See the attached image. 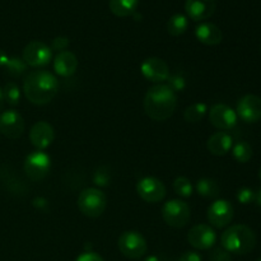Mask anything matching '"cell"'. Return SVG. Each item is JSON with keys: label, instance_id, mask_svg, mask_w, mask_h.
Listing matches in <instances>:
<instances>
[{"label": "cell", "instance_id": "5", "mask_svg": "<svg viewBox=\"0 0 261 261\" xmlns=\"http://www.w3.org/2000/svg\"><path fill=\"white\" fill-rule=\"evenodd\" d=\"M119 250L127 259L139 260L147 254L148 245L140 232L125 231L119 237Z\"/></svg>", "mask_w": 261, "mask_h": 261}, {"label": "cell", "instance_id": "2", "mask_svg": "<svg viewBox=\"0 0 261 261\" xmlns=\"http://www.w3.org/2000/svg\"><path fill=\"white\" fill-rule=\"evenodd\" d=\"M144 111L154 121H166L177 107V96L166 84H155L148 89L144 97Z\"/></svg>", "mask_w": 261, "mask_h": 261}, {"label": "cell", "instance_id": "20", "mask_svg": "<svg viewBox=\"0 0 261 261\" xmlns=\"http://www.w3.org/2000/svg\"><path fill=\"white\" fill-rule=\"evenodd\" d=\"M195 36L201 43L206 46H216L219 45L223 40V33H222L221 28L214 23H201L196 27Z\"/></svg>", "mask_w": 261, "mask_h": 261}, {"label": "cell", "instance_id": "17", "mask_svg": "<svg viewBox=\"0 0 261 261\" xmlns=\"http://www.w3.org/2000/svg\"><path fill=\"white\" fill-rule=\"evenodd\" d=\"M217 9L216 0H186L185 10L189 18L195 22L205 20L214 14Z\"/></svg>", "mask_w": 261, "mask_h": 261}, {"label": "cell", "instance_id": "30", "mask_svg": "<svg viewBox=\"0 0 261 261\" xmlns=\"http://www.w3.org/2000/svg\"><path fill=\"white\" fill-rule=\"evenodd\" d=\"M237 200L240 201L244 205H247V204L255 201V191L251 190L250 188H241L239 191H237Z\"/></svg>", "mask_w": 261, "mask_h": 261}, {"label": "cell", "instance_id": "8", "mask_svg": "<svg viewBox=\"0 0 261 261\" xmlns=\"http://www.w3.org/2000/svg\"><path fill=\"white\" fill-rule=\"evenodd\" d=\"M22 59L27 64V66L42 68V66L47 65L53 59V50L45 42L31 41L23 48Z\"/></svg>", "mask_w": 261, "mask_h": 261}, {"label": "cell", "instance_id": "10", "mask_svg": "<svg viewBox=\"0 0 261 261\" xmlns=\"http://www.w3.org/2000/svg\"><path fill=\"white\" fill-rule=\"evenodd\" d=\"M209 121L216 129L228 132L237 125V114L224 103H217L209 110Z\"/></svg>", "mask_w": 261, "mask_h": 261}, {"label": "cell", "instance_id": "12", "mask_svg": "<svg viewBox=\"0 0 261 261\" xmlns=\"http://www.w3.org/2000/svg\"><path fill=\"white\" fill-rule=\"evenodd\" d=\"M24 119L15 110H8L0 115V133L9 139H18L24 133Z\"/></svg>", "mask_w": 261, "mask_h": 261}, {"label": "cell", "instance_id": "32", "mask_svg": "<svg viewBox=\"0 0 261 261\" xmlns=\"http://www.w3.org/2000/svg\"><path fill=\"white\" fill-rule=\"evenodd\" d=\"M211 261H232V256L223 247H217L212 251Z\"/></svg>", "mask_w": 261, "mask_h": 261}, {"label": "cell", "instance_id": "22", "mask_svg": "<svg viewBox=\"0 0 261 261\" xmlns=\"http://www.w3.org/2000/svg\"><path fill=\"white\" fill-rule=\"evenodd\" d=\"M189 27L188 17L180 13H176L172 17L168 19L167 22V32L173 37H178V36L184 35Z\"/></svg>", "mask_w": 261, "mask_h": 261}, {"label": "cell", "instance_id": "6", "mask_svg": "<svg viewBox=\"0 0 261 261\" xmlns=\"http://www.w3.org/2000/svg\"><path fill=\"white\" fill-rule=\"evenodd\" d=\"M190 206L185 201L178 199L168 200L162 208L163 221L172 228H184L190 221Z\"/></svg>", "mask_w": 261, "mask_h": 261}, {"label": "cell", "instance_id": "26", "mask_svg": "<svg viewBox=\"0 0 261 261\" xmlns=\"http://www.w3.org/2000/svg\"><path fill=\"white\" fill-rule=\"evenodd\" d=\"M3 68L7 70V73L12 76H20L27 69V64L23 61V59L17 56H9Z\"/></svg>", "mask_w": 261, "mask_h": 261}, {"label": "cell", "instance_id": "28", "mask_svg": "<svg viewBox=\"0 0 261 261\" xmlns=\"http://www.w3.org/2000/svg\"><path fill=\"white\" fill-rule=\"evenodd\" d=\"M173 190L181 198H190L193 195V184L188 177H177L173 181Z\"/></svg>", "mask_w": 261, "mask_h": 261}, {"label": "cell", "instance_id": "4", "mask_svg": "<svg viewBox=\"0 0 261 261\" xmlns=\"http://www.w3.org/2000/svg\"><path fill=\"white\" fill-rule=\"evenodd\" d=\"M107 206V198L103 191L96 188L84 189L78 198V209L88 218H98Z\"/></svg>", "mask_w": 261, "mask_h": 261}, {"label": "cell", "instance_id": "36", "mask_svg": "<svg viewBox=\"0 0 261 261\" xmlns=\"http://www.w3.org/2000/svg\"><path fill=\"white\" fill-rule=\"evenodd\" d=\"M8 58H9V56H8L7 54L4 53V51L0 50V66H2V68L5 65V63H7Z\"/></svg>", "mask_w": 261, "mask_h": 261}, {"label": "cell", "instance_id": "33", "mask_svg": "<svg viewBox=\"0 0 261 261\" xmlns=\"http://www.w3.org/2000/svg\"><path fill=\"white\" fill-rule=\"evenodd\" d=\"M110 181V176L107 172H103L102 170L97 171L94 175V184L98 186H106Z\"/></svg>", "mask_w": 261, "mask_h": 261}, {"label": "cell", "instance_id": "19", "mask_svg": "<svg viewBox=\"0 0 261 261\" xmlns=\"http://www.w3.org/2000/svg\"><path fill=\"white\" fill-rule=\"evenodd\" d=\"M233 147V139L231 135L226 132H217L211 135L206 142V148L211 154L216 157H223Z\"/></svg>", "mask_w": 261, "mask_h": 261}, {"label": "cell", "instance_id": "15", "mask_svg": "<svg viewBox=\"0 0 261 261\" xmlns=\"http://www.w3.org/2000/svg\"><path fill=\"white\" fill-rule=\"evenodd\" d=\"M236 114L242 121L254 124L261 120V97L256 94H246L237 103Z\"/></svg>", "mask_w": 261, "mask_h": 261}, {"label": "cell", "instance_id": "21", "mask_svg": "<svg viewBox=\"0 0 261 261\" xmlns=\"http://www.w3.org/2000/svg\"><path fill=\"white\" fill-rule=\"evenodd\" d=\"M139 0H110V10L116 17H129L137 10Z\"/></svg>", "mask_w": 261, "mask_h": 261}, {"label": "cell", "instance_id": "9", "mask_svg": "<svg viewBox=\"0 0 261 261\" xmlns=\"http://www.w3.org/2000/svg\"><path fill=\"white\" fill-rule=\"evenodd\" d=\"M137 193L140 196V199H143L147 203L154 204L160 203L166 198L167 189L161 180L148 176V177L138 181Z\"/></svg>", "mask_w": 261, "mask_h": 261}, {"label": "cell", "instance_id": "16", "mask_svg": "<svg viewBox=\"0 0 261 261\" xmlns=\"http://www.w3.org/2000/svg\"><path fill=\"white\" fill-rule=\"evenodd\" d=\"M55 139V130L48 122L38 121L31 127L30 140L31 144L37 150H45L53 144Z\"/></svg>", "mask_w": 261, "mask_h": 261}, {"label": "cell", "instance_id": "7", "mask_svg": "<svg viewBox=\"0 0 261 261\" xmlns=\"http://www.w3.org/2000/svg\"><path fill=\"white\" fill-rule=\"evenodd\" d=\"M50 168V155L46 154L43 150H36V152L28 154L25 157L24 166H23V170H24L27 177L33 182L42 181L43 178L47 177Z\"/></svg>", "mask_w": 261, "mask_h": 261}, {"label": "cell", "instance_id": "13", "mask_svg": "<svg viewBox=\"0 0 261 261\" xmlns=\"http://www.w3.org/2000/svg\"><path fill=\"white\" fill-rule=\"evenodd\" d=\"M140 71L147 81L162 84L171 75L167 63L160 58H148L140 65Z\"/></svg>", "mask_w": 261, "mask_h": 261}, {"label": "cell", "instance_id": "35", "mask_svg": "<svg viewBox=\"0 0 261 261\" xmlns=\"http://www.w3.org/2000/svg\"><path fill=\"white\" fill-rule=\"evenodd\" d=\"M177 261H201V256L195 251H186Z\"/></svg>", "mask_w": 261, "mask_h": 261}, {"label": "cell", "instance_id": "23", "mask_svg": "<svg viewBox=\"0 0 261 261\" xmlns=\"http://www.w3.org/2000/svg\"><path fill=\"white\" fill-rule=\"evenodd\" d=\"M196 191L199 193V195L203 196L206 199H216L217 196L221 193V189L219 185L217 184V181L212 180V178H200V180L196 182Z\"/></svg>", "mask_w": 261, "mask_h": 261}, {"label": "cell", "instance_id": "27", "mask_svg": "<svg viewBox=\"0 0 261 261\" xmlns=\"http://www.w3.org/2000/svg\"><path fill=\"white\" fill-rule=\"evenodd\" d=\"M3 96H4V101L8 102L10 106H17L20 101L19 87L13 82H9L3 88Z\"/></svg>", "mask_w": 261, "mask_h": 261}, {"label": "cell", "instance_id": "40", "mask_svg": "<svg viewBox=\"0 0 261 261\" xmlns=\"http://www.w3.org/2000/svg\"><path fill=\"white\" fill-rule=\"evenodd\" d=\"M259 178L261 180V167H260V170H259Z\"/></svg>", "mask_w": 261, "mask_h": 261}, {"label": "cell", "instance_id": "37", "mask_svg": "<svg viewBox=\"0 0 261 261\" xmlns=\"http://www.w3.org/2000/svg\"><path fill=\"white\" fill-rule=\"evenodd\" d=\"M255 201H256L257 205L261 206V189L257 193H255Z\"/></svg>", "mask_w": 261, "mask_h": 261}, {"label": "cell", "instance_id": "3", "mask_svg": "<svg viewBox=\"0 0 261 261\" xmlns=\"http://www.w3.org/2000/svg\"><path fill=\"white\" fill-rule=\"evenodd\" d=\"M256 234L245 224H234L222 233L221 244L229 254L247 255L256 246Z\"/></svg>", "mask_w": 261, "mask_h": 261}, {"label": "cell", "instance_id": "39", "mask_svg": "<svg viewBox=\"0 0 261 261\" xmlns=\"http://www.w3.org/2000/svg\"><path fill=\"white\" fill-rule=\"evenodd\" d=\"M143 261H160V259H158V257L155 256V255H150V256L145 257V259L143 260Z\"/></svg>", "mask_w": 261, "mask_h": 261}, {"label": "cell", "instance_id": "1", "mask_svg": "<svg viewBox=\"0 0 261 261\" xmlns=\"http://www.w3.org/2000/svg\"><path fill=\"white\" fill-rule=\"evenodd\" d=\"M23 92L31 103L43 106L53 101L59 92V82L53 73L47 70H32L25 75Z\"/></svg>", "mask_w": 261, "mask_h": 261}, {"label": "cell", "instance_id": "31", "mask_svg": "<svg viewBox=\"0 0 261 261\" xmlns=\"http://www.w3.org/2000/svg\"><path fill=\"white\" fill-rule=\"evenodd\" d=\"M69 43H70V41H69V38L66 37V36H58V37L54 38L53 42H51V50H55L58 51V53H63V51H66Z\"/></svg>", "mask_w": 261, "mask_h": 261}, {"label": "cell", "instance_id": "34", "mask_svg": "<svg viewBox=\"0 0 261 261\" xmlns=\"http://www.w3.org/2000/svg\"><path fill=\"white\" fill-rule=\"evenodd\" d=\"M75 261H105L96 252H83L76 257Z\"/></svg>", "mask_w": 261, "mask_h": 261}, {"label": "cell", "instance_id": "25", "mask_svg": "<svg viewBox=\"0 0 261 261\" xmlns=\"http://www.w3.org/2000/svg\"><path fill=\"white\" fill-rule=\"evenodd\" d=\"M233 158L240 163H247L252 158V148L249 143L239 142L232 147Z\"/></svg>", "mask_w": 261, "mask_h": 261}, {"label": "cell", "instance_id": "18", "mask_svg": "<svg viewBox=\"0 0 261 261\" xmlns=\"http://www.w3.org/2000/svg\"><path fill=\"white\" fill-rule=\"evenodd\" d=\"M78 65L79 61L75 54L68 50L59 53L54 60V69H55L56 74L63 78H69V76L74 75L78 70Z\"/></svg>", "mask_w": 261, "mask_h": 261}, {"label": "cell", "instance_id": "24", "mask_svg": "<svg viewBox=\"0 0 261 261\" xmlns=\"http://www.w3.org/2000/svg\"><path fill=\"white\" fill-rule=\"evenodd\" d=\"M206 112H208V107L205 103H194L184 111V119L186 122L196 124L205 117Z\"/></svg>", "mask_w": 261, "mask_h": 261}, {"label": "cell", "instance_id": "14", "mask_svg": "<svg viewBox=\"0 0 261 261\" xmlns=\"http://www.w3.org/2000/svg\"><path fill=\"white\" fill-rule=\"evenodd\" d=\"M188 241L194 249L209 250L217 241V233L209 224H196L189 231Z\"/></svg>", "mask_w": 261, "mask_h": 261}, {"label": "cell", "instance_id": "11", "mask_svg": "<svg viewBox=\"0 0 261 261\" xmlns=\"http://www.w3.org/2000/svg\"><path fill=\"white\" fill-rule=\"evenodd\" d=\"M233 219V206L229 201L216 200L208 208V221L214 228H224Z\"/></svg>", "mask_w": 261, "mask_h": 261}, {"label": "cell", "instance_id": "38", "mask_svg": "<svg viewBox=\"0 0 261 261\" xmlns=\"http://www.w3.org/2000/svg\"><path fill=\"white\" fill-rule=\"evenodd\" d=\"M4 96H3V88H0V111L3 110V106H4Z\"/></svg>", "mask_w": 261, "mask_h": 261}, {"label": "cell", "instance_id": "41", "mask_svg": "<svg viewBox=\"0 0 261 261\" xmlns=\"http://www.w3.org/2000/svg\"><path fill=\"white\" fill-rule=\"evenodd\" d=\"M257 261H261V257H260V259H259V260H257Z\"/></svg>", "mask_w": 261, "mask_h": 261}, {"label": "cell", "instance_id": "29", "mask_svg": "<svg viewBox=\"0 0 261 261\" xmlns=\"http://www.w3.org/2000/svg\"><path fill=\"white\" fill-rule=\"evenodd\" d=\"M167 84L166 86L168 87V88L172 89L173 92H182L184 89H185L186 87V82H185V78L181 75H178V74H173V75H170L168 76L167 81Z\"/></svg>", "mask_w": 261, "mask_h": 261}]
</instances>
